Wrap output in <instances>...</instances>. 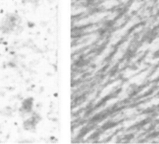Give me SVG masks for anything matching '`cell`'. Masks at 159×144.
I'll return each mask as SVG.
<instances>
[{"instance_id":"1","label":"cell","mask_w":159,"mask_h":144,"mask_svg":"<svg viewBox=\"0 0 159 144\" xmlns=\"http://www.w3.org/2000/svg\"><path fill=\"white\" fill-rule=\"evenodd\" d=\"M18 15L15 14H9L7 16L5 17L3 21L2 22L0 29L3 33H9L15 30V28L18 26Z\"/></svg>"},{"instance_id":"2","label":"cell","mask_w":159,"mask_h":144,"mask_svg":"<svg viewBox=\"0 0 159 144\" xmlns=\"http://www.w3.org/2000/svg\"><path fill=\"white\" fill-rule=\"evenodd\" d=\"M40 121V117L39 115H37V113H34L33 115H31L26 121H24L23 122V127L26 130L28 131H33L36 129L37 124L39 123V122Z\"/></svg>"},{"instance_id":"3","label":"cell","mask_w":159,"mask_h":144,"mask_svg":"<svg viewBox=\"0 0 159 144\" xmlns=\"http://www.w3.org/2000/svg\"><path fill=\"white\" fill-rule=\"evenodd\" d=\"M33 107H34V99L29 98L25 99L23 102L21 108H20V111H22L23 114L31 113L33 111Z\"/></svg>"}]
</instances>
